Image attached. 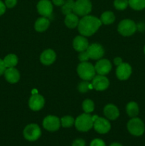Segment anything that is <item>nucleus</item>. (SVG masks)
<instances>
[{"instance_id":"f257e3e1","label":"nucleus","mask_w":145,"mask_h":146,"mask_svg":"<svg viewBox=\"0 0 145 146\" xmlns=\"http://www.w3.org/2000/svg\"><path fill=\"white\" fill-rule=\"evenodd\" d=\"M101 24L100 19L97 17L91 15L84 16L78 24V31L84 36H90L99 29Z\"/></svg>"},{"instance_id":"f03ea898","label":"nucleus","mask_w":145,"mask_h":146,"mask_svg":"<svg viewBox=\"0 0 145 146\" xmlns=\"http://www.w3.org/2000/svg\"><path fill=\"white\" fill-rule=\"evenodd\" d=\"M97 115L92 116L90 113H82L77 117L75 120V128L78 131L81 132H87L93 127L94 121L97 118Z\"/></svg>"},{"instance_id":"7ed1b4c3","label":"nucleus","mask_w":145,"mask_h":146,"mask_svg":"<svg viewBox=\"0 0 145 146\" xmlns=\"http://www.w3.org/2000/svg\"><path fill=\"white\" fill-rule=\"evenodd\" d=\"M95 72L96 71L95 66L88 61L81 62L77 67V73L78 76L84 81H89L92 80L95 76Z\"/></svg>"},{"instance_id":"20e7f679","label":"nucleus","mask_w":145,"mask_h":146,"mask_svg":"<svg viewBox=\"0 0 145 146\" xmlns=\"http://www.w3.org/2000/svg\"><path fill=\"white\" fill-rule=\"evenodd\" d=\"M127 130L134 136H141L144 133V123L140 118L134 117L129 120L127 123Z\"/></svg>"},{"instance_id":"39448f33","label":"nucleus","mask_w":145,"mask_h":146,"mask_svg":"<svg viewBox=\"0 0 145 146\" xmlns=\"http://www.w3.org/2000/svg\"><path fill=\"white\" fill-rule=\"evenodd\" d=\"M137 29L136 24L134 21L131 19H124L118 24L117 30L121 35L124 36H129L136 32Z\"/></svg>"},{"instance_id":"423d86ee","label":"nucleus","mask_w":145,"mask_h":146,"mask_svg":"<svg viewBox=\"0 0 145 146\" xmlns=\"http://www.w3.org/2000/svg\"><path fill=\"white\" fill-rule=\"evenodd\" d=\"M92 10V4L90 0H77L75 1L73 13L78 16L84 17L88 15Z\"/></svg>"},{"instance_id":"0eeeda50","label":"nucleus","mask_w":145,"mask_h":146,"mask_svg":"<svg viewBox=\"0 0 145 146\" xmlns=\"http://www.w3.org/2000/svg\"><path fill=\"white\" fill-rule=\"evenodd\" d=\"M41 135L40 127L36 123H31L26 125L24 130V136L28 141H35Z\"/></svg>"},{"instance_id":"6e6552de","label":"nucleus","mask_w":145,"mask_h":146,"mask_svg":"<svg viewBox=\"0 0 145 146\" xmlns=\"http://www.w3.org/2000/svg\"><path fill=\"white\" fill-rule=\"evenodd\" d=\"M86 53L88 56L89 59L92 60H99L102 58L105 54V50L102 46L100 44L95 43L89 45L88 48L86 49Z\"/></svg>"},{"instance_id":"1a4fd4ad","label":"nucleus","mask_w":145,"mask_h":146,"mask_svg":"<svg viewBox=\"0 0 145 146\" xmlns=\"http://www.w3.org/2000/svg\"><path fill=\"white\" fill-rule=\"evenodd\" d=\"M43 126L48 131H56L61 126V120L55 115H48L43 121Z\"/></svg>"},{"instance_id":"9d476101","label":"nucleus","mask_w":145,"mask_h":146,"mask_svg":"<svg viewBox=\"0 0 145 146\" xmlns=\"http://www.w3.org/2000/svg\"><path fill=\"white\" fill-rule=\"evenodd\" d=\"M93 128L98 133L105 134L109 131L111 125L107 119L98 116L94 121Z\"/></svg>"},{"instance_id":"9b49d317","label":"nucleus","mask_w":145,"mask_h":146,"mask_svg":"<svg viewBox=\"0 0 145 146\" xmlns=\"http://www.w3.org/2000/svg\"><path fill=\"white\" fill-rule=\"evenodd\" d=\"M92 85L94 89L98 91H102L106 90L109 85V81L105 76H95L92 80Z\"/></svg>"},{"instance_id":"f8f14e48","label":"nucleus","mask_w":145,"mask_h":146,"mask_svg":"<svg viewBox=\"0 0 145 146\" xmlns=\"http://www.w3.org/2000/svg\"><path fill=\"white\" fill-rule=\"evenodd\" d=\"M37 11L41 15L45 17H49L52 15L53 5L49 0H40L37 4Z\"/></svg>"},{"instance_id":"ddd939ff","label":"nucleus","mask_w":145,"mask_h":146,"mask_svg":"<svg viewBox=\"0 0 145 146\" xmlns=\"http://www.w3.org/2000/svg\"><path fill=\"white\" fill-rule=\"evenodd\" d=\"M132 67L127 63H122L117 67L116 76L118 79L125 81L128 79L132 74Z\"/></svg>"},{"instance_id":"4468645a","label":"nucleus","mask_w":145,"mask_h":146,"mask_svg":"<svg viewBox=\"0 0 145 146\" xmlns=\"http://www.w3.org/2000/svg\"><path fill=\"white\" fill-rule=\"evenodd\" d=\"M95 71L99 75L105 76L112 70V64L107 59H99L95 66Z\"/></svg>"},{"instance_id":"2eb2a0df","label":"nucleus","mask_w":145,"mask_h":146,"mask_svg":"<svg viewBox=\"0 0 145 146\" xmlns=\"http://www.w3.org/2000/svg\"><path fill=\"white\" fill-rule=\"evenodd\" d=\"M44 104H45V99L42 96L38 94H33L28 101L29 108L34 111L41 110L44 106Z\"/></svg>"},{"instance_id":"dca6fc26","label":"nucleus","mask_w":145,"mask_h":146,"mask_svg":"<svg viewBox=\"0 0 145 146\" xmlns=\"http://www.w3.org/2000/svg\"><path fill=\"white\" fill-rule=\"evenodd\" d=\"M72 46L75 51L82 52L86 51L88 47L89 46V43L84 36H77L72 41Z\"/></svg>"},{"instance_id":"f3484780","label":"nucleus","mask_w":145,"mask_h":146,"mask_svg":"<svg viewBox=\"0 0 145 146\" xmlns=\"http://www.w3.org/2000/svg\"><path fill=\"white\" fill-rule=\"evenodd\" d=\"M56 59V54L52 49H46L43 51L40 56L41 62L44 65H51Z\"/></svg>"},{"instance_id":"a211bd4d","label":"nucleus","mask_w":145,"mask_h":146,"mask_svg":"<svg viewBox=\"0 0 145 146\" xmlns=\"http://www.w3.org/2000/svg\"><path fill=\"white\" fill-rule=\"evenodd\" d=\"M4 76L6 80L10 84H16L19 81V71L14 67L7 68L4 71Z\"/></svg>"},{"instance_id":"6ab92c4d","label":"nucleus","mask_w":145,"mask_h":146,"mask_svg":"<svg viewBox=\"0 0 145 146\" xmlns=\"http://www.w3.org/2000/svg\"><path fill=\"white\" fill-rule=\"evenodd\" d=\"M104 114L109 120L117 119L119 115V111L117 107L113 104H107L104 108Z\"/></svg>"},{"instance_id":"aec40b11","label":"nucleus","mask_w":145,"mask_h":146,"mask_svg":"<svg viewBox=\"0 0 145 146\" xmlns=\"http://www.w3.org/2000/svg\"><path fill=\"white\" fill-rule=\"evenodd\" d=\"M49 25V19L47 17H42L36 20V21L35 22V25H34V28H35L36 31H38V32H43L48 28Z\"/></svg>"},{"instance_id":"412c9836","label":"nucleus","mask_w":145,"mask_h":146,"mask_svg":"<svg viewBox=\"0 0 145 146\" xmlns=\"http://www.w3.org/2000/svg\"><path fill=\"white\" fill-rule=\"evenodd\" d=\"M64 21H65V24L67 27H68L69 29H74L78 27L80 20L78 19V16L72 12L65 16Z\"/></svg>"},{"instance_id":"4be33fe9","label":"nucleus","mask_w":145,"mask_h":146,"mask_svg":"<svg viewBox=\"0 0 145 146\" xmlns=\"http://www.w3.org/2000/svg\"><path fill=\"white\" fill-rule=\"evenodd\" d=\"M126 111L129 117H132V118L136 117L139 112V106L134 101H131L127 105Z\"/></svg>"},{"instance_id":"5701e85b","label":"nucleus","mask_w":145,"mask_h":146,"mask_svg":"<svg viewBox=\"0 0 145 146\" xmlns=\"http://www.w3.org/2000/svg\"><path fill=\"white\" fill-rule=\"evenodd\" d=\"M4 63L6 68L14 67L18 64V57L14 54H10L6 56L4 58Z\"/></svg>"},{"instance_id":"b1692460","label":"nucleus","mask_w":145,"mask_h":146,"mask_svg":"<svg viewBox=\"0 0 145 146\" xmlns=\"http://www.w3.org/2000/svg\"><path fill=\"white\" fill-rule=\"evenodd\" d=\"M100 19L102 24L108 25V24H112L115 21V16L114 13L112 12V11H105V12L102 14Z\"/></svg>"},{"instance_id":"393cba45","label":"nucleus","mask_w":145,"mask_h":146,"mask_svg":"<svg viewBox=\"0 0 145 146\" xmlns=\"http://www.w3.org/2000/svg\"><path fill=\"white\" fill-rule=\"evenodd\" d=\"M74 4L75 1L73 0H65V3L61 6V11L63 14L66 16L73 12Z\"/></svg>"},{"instance_id":"a878e982","label":"nucleus","mask_w":145,"mask_h":146,"mask_svg":"<svg viewBox=\"0 0 145 146\" xmlns=\"http://www.w3.org/2000/svg\"><path fill=\"white\" fill-rule=\"evenodd\" d=\"M129 5L134 10L140 11L145 8V0H129Z\"/></svg>"},{"instance_id":"bb28decb","label":"nucleus","mask_w":145,"mask_h":146,"mask_svg":"<svg viewBox=\"0 0 145 146\" xmlns=\"http://www.w3.org/2000/svg\"><path fill=\"white\" fill-rule=\"evenodd\" d=\"M82 110L85 113H90L95 109V104L90 99H86L82 102Z\"/></svg>"},{"instance_id":"cd10ccee","label":"nucleus","mask_w":145,"mask_h":146,"mask_svg":"<svg viewBox=\"0 0 145 146\" xmlns=\"http://www.w3.org/2000/svg\"><path fill=\"white\" fill-rule=\"evenodd\" d=\"M61 124L64 128H70L75 124V120L72 116L66 115L61 119Z\"/></svg>"},{"instance_id":"c85d7f7f","label":"nucleus","mask_w":145,"mask_h":146,"mask_svg":"<svg viewBox=\"0 0 145 146\" xmlns=\"http://www.w3.org/2000/svg\"><path fill=\"white\" fill-rule=\"evenodd\" d=\"M129 5V0H115L114 6L117 10H125Z\"/></svg>"},{"instance_id":"c756f323","label":"nucleus","mask_w":145,"mask_h":146,"mask_svg":"<svg viewBox=\"0 0 145 146\" xmlns=\"http://www.w3.org/2000/svg\"><path fill=\"white\" fill-rule=\"evenodd\" d=\"M93 88L92 84H90L88 81H85L83 82H81L78 85V89L80 93H86L90 90H92Z\"/></svg>"},{"instance_id":"7c9ffc66","label":"nucleus","mask_w":145,"mask_h":146,"mask_svg":"<svg viewBox=\"0 0 145 146\" xmlns=\"http://www.w3.org/2000/svg\"><path fill=\"white\" fill-rule=\"evenodd\" d=\"M90 146H106L105 142L102 140L96 138V139L92 140V142L90 143Z\"/></svg>"},{"instance_id":"2f4dec72","label":"nucleus","mask_w":145,"mask_h":146,"mask_svg":"<svg viewBox=\"0 0 145 146\" xmlns=\"http://www.w3.org/2000/svg\"><path fill=\"white\" fill-rule=\"evenodd\" d=\"M78 59L81 61V62H84V61H88L89 60L88 56L87 54L86 51H82L80 52V54L78 55Z\"/></svg>"},{"instance_id":"473e14b6","label":"nucleus","mask_w":145,"mask_h":146,"mask_svg":"<svg viewBox=\"0 0 145 146\" xmlns=\"http://www.w3.org/2000/svg\"><path fill=\"white\" fill-rule=\"evenodd\" d=\"M4 4L7 8H13L16 5L17 0H5Z\"/></svg>"},{"instance_id":"72a5a7b5","label":"nucleus","mask_w":145,"mask_h":146,"mask_svg":"<svg viewBox=\"0 0 145 146\" xmlns=\"http://www.w3.org/2000/svg\"><path fill=\"white\" fill-rule=\"evenodd\" d=\"M72 146H85V142L81 138H78L72 142Z\"/></svg>"},{"instance_id":"f704fd0d","label":"nucleus","mask_w":145,"mask_h":146,"mask_svg":"<svg viewBox=\"0 0 145 146\" xmlns=\"http://www.w3.org/2000/svg\"><path fill=\"white\" fill-rule=\"evenodd\" d=\"M6 8L7 7H6L5 4L0 0V17L5 13Z\"/></svg>"},{"instance_id":"c9c22d12","label":"nucleus","mask_w":145,"mask_h":146,"mask_svg":"<svg viewBox=\"0 0 145 146\" xmlns=\"http://www.w3.org/2000/svg\"><path fill=\"white\" fill-rule=\"evenodd\" d=\"M6 68H6L5 65H4V61L0 58V76L2 75L3 74H4V71H5Z\"/></svg>"},{"instance_id":"e433bc0d","label":"nucleus","mask_w":145,"mask_h":146,"mask_svg":"<svg viewBox=\"0 0 145 146\" xmlns=\"http://www.w3.org/2000/svg\"><path fill=\"white\" fill-rule=\"evenodd\" d=\"M52 1L53 3L55 6H58V7L61 6H61L65 3V0H52Z\"/></svg>"},{"instance_id":"4c0bfd02","label":"nucleus","mask_w":145,"mask_h":146,"mask_svg":"<svg viewBox=\"0 0 145 146\" xmlns=\"http://www.w3.org/2000/svg\"><path fill=\"white\" fill-rule=\"evenodd\" d=\"M122 63H123L122 62V59L120 57H116V58L114 59V64H115L117 66H119L121 64H122Z\"/></svg>"},{"instance_id":"58836bf2","label":"nucleus","mask_w":145,"mask_h":146,"mask_svg":"<svg viewBox=\"0 0 145 146\" xmlns=\"http://www.w3.org/2000/svg\"><path fill=\"white\" fill-rule=\"evenodd\" d=\"M109 146H122L121 144L118 143H112Z\"/></svg>"},{"instance_id":"ea45409f","label":"nucleus","mask_w":145,"mask_h":146,"mask_svg":"<svg viewBox=\"0 0 145 146\" xmlns=\"http://www.w3.org/2000/svg\"><path fill=\"white\" fill-rule=\"evenodd\" d=\"M144 54H145V46H144Z\"/></svg>"}]
</instances>
